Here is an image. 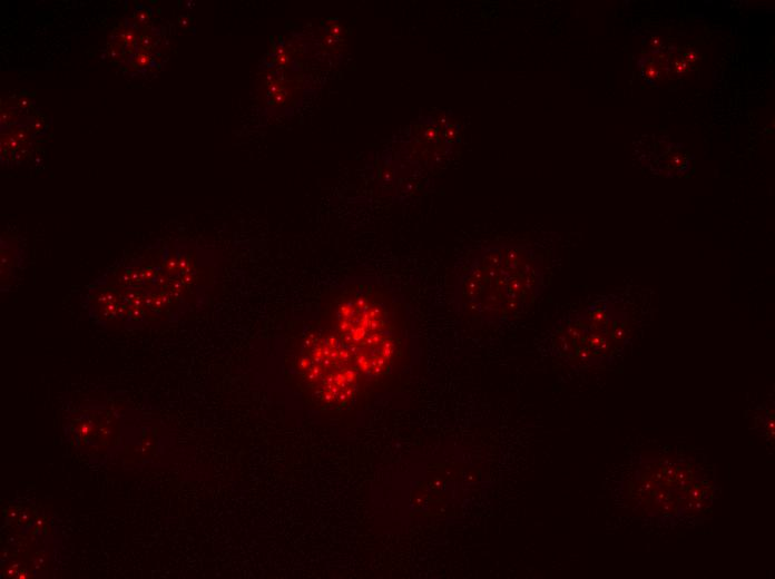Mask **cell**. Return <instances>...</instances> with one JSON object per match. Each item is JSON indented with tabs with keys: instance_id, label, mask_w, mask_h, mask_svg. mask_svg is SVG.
Masks as SVG:
<instances>
[{
	"instance_id": "cell-1",
	"label": "cell",
	"mask_w": 775,
	"mask_h": 579,
	"mask_svg": "<svg viewBox=\"0 0 775 579\" xmlns=\"http://www.w3.org/2000/svg\"><path fill=\"white\" fill-rule=\"evenodd\" d=\"M543 282L542 262L526 246H489L457 272L455 307L475 318H511L534 304Z\"/></svg>"
},
{
	"instance_id": "cell-2",
	"label": "cell",
	"mask_w": 775,
	"mask_h": 579,
	"mask_svg": "<svg viewBox=\"0 0 775 579\" xmlns=\"http://www.w3.org/2000/svg\"><path fill=\"white\" fill-rule=\"evenodd\" d=\"M644 513L677 521L702 512L712 501L713 480L695 459L673 454L642 459L628 483Z\"/></svg>"
},
{
	"instance_id": "cell-3",
	"label": "cell",
	"mask_w": 775,
	"mask_h": 579,
	"mask_svg": "<svg viewBox=\"0 0 775 579\" xmlns=\"http://www.w3.org/2000/svg\"><path fill=\"white\" fill-rule=\"evenodd\" d=\"M389 304L371 288L349 291L336 305L339 340L351 354L357 370L383 372L393 355Z\"/></svg>"
},
{
	"instance_id": "cell-4",
	"label": "cell",
	"mask_w": 775,
	"mask_h": 579,
	"mask_svg": "<svg viewBox=\"0 0 775 579\" xmlns=\"http://www.w3.org/2000/svg\"><path fill=\"white\" fill-rule=\"evenodd\" d=\"M298 369L310 390L326 405H344L357 387V367L334 336L308 338Z\"/></svg>"
}]
</instances>
